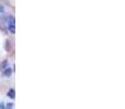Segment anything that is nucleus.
I'll return each mask as SVG.
<instances>
[{
    "label": "nucleus",
    "mask_w": 125,
    "mask_h": 109,
    "mask_svg": "<svg viewBox=\"0 0 125 109\" xmlns=\"http://www.w3.org/2000/svg\"><path fill=\"white\" fill-rule=\"evenodd\" d=\"M4 107H6V109H13V104L12 103H9V104H7Z\"/></svg>",
    "instance_id": "5"
},
{
    "label": "nucleus",
    "mask_w": 125,
    "mask_h": 109,
    "mask_svg": "<svg viewBox=\"0 0 125 109\" xmlns=\"http://www.w3.org/2000/svg\"><path fill=\"white\" fill-rule=\"evenodd\" d=\"M8 28L12 34L15 33V23H14V17H8Z\"/></svg>",
    "instance_id": "1"
},
{
    "label": "nucleus",
    "mask_w": 125,
    "mask_h": 109,
    "mask_svg": "<svg viewBox=\"0 0 125 109\" xmlns=\"http://www.w3.org/2000/svg\"><path fill=\"white\" fill-rule=\"evenodd\" d=\"M11 74H12V69H11L10 67H8V68H6L3 70V75L4 76L9 77V76H11Z\"/></svg>",
    "instance_id": "2"
},
{
    "label": "nucleus",
    "mask_w": 125,
    "mask_h": 109,
    "mask_svg": "<svg viewBox=\"0 0 125 109\" xmlns=\"http://www.w3.org/2000/svg\"><path fill=\"white\" fill-rule=\"evenodd\" d=\"M7 96L9 97V98H14L15 97V91H14V88H10V90L8 91V93H7Z\"/></svg>",
    "instance_id": "3"
},
{
    "label": "nucleus",
    "mask_w": 125,
    "mask_h": 109,
    "mask_svg": "<svg viewBox=\"0 0 125 109\" xmlns=\"http://www.w3.org/2000/svg\"><path fill=\"white\" fill-rule=\"evenodd\" d=\"M7 64H8V61H7V60H4L3 62H1V63H0V67H1L2 69H6V68H8V67H7Z\"/></svg>",
    "instance_id": "4"
},
{
    "label": "nucleus",
    "mask_w": 125,
    "mask_h": 109,
    "mask_svg": "<svg viewBox=\"0 0 125 109\" xmlns=\"http://www.w3.org/2000/svg\"><path fill=\"white\" fill-rule=\"evenodd\" d=\"M3 11H4L3 6H2V4H0V13H1V12H3Z\"/></svg>",
    "instance_id": "6"
},
{
    "label": "nucleus",
    "mask_w": 125,
    "mask_h": 109,
    "mask_svg": "<svg viewBox=\"0 0 125 109\" xmlns=\"http://www.w3.org/2000/svg\"><path fill=\"white\" fill-rule=\"evenodd\" d=\"M0 109H6V107H4V104H3V103H0Z\"/></svg>",
    "instance_id": "7"
}]
</instances>
